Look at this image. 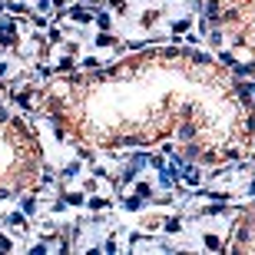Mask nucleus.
Masks as SVG:
<instances>
[{
	"label": "nucleus",
	"instance_id": "1",
	"mask_svg": "<svg viewBox=\"0 0 255 255\" xmlns=\"http://www.w3.org/2000/svg\"><path fill=\"white\" fill-rule=\"evenodd\" d=\"M40 110L66 139L93 152L172 142L196 166H229L255 142V106L209 53L152 47L103 70L53 76Z\"/></svg>",
	"mask_w": 255,
	"mask_h": 255
},
{
	"label": "nucleus",
	"instance_id": "2",
	"mask_svg": "<svg viewBox=\"0 0 255 255\" xmlns=\"http://www.w3.org/2000/svg\"><path fill=\"white\" fill-rule=\"evenodd\" d=\"M43 182V149L20 116L0 106V199L33 192Z\"/></svg>",
	"mask_w": 255,
	"mask_h": 255
},
{
	"label": "nucleus",
	"instance_id": "3",
	"mask_svg": "<svg viewBox=\"0 0 255 255\" xmlns=\"http://www.w3.org/2000/svg\"><path fill=\"white\" fill-rule=\"evenodd\" d=\"M209 20L239 50L255 57V0H202Z\"/></svg>",
	"mask_w": 255,
	"mask_h": 255
},
{
	"label": "nucleus",
	"instance_id": "4",
	"mask_svg": "<svg viewBox=\"0 0 255 255\" xmlns=\"http://www.w3.org/2000/svg\"><path fill=\"white\" fill-rule=\"evenodd\" d=\"M229 252H255V202L239 212L229 232Z\"/></svg>",
	"mask_w": 255,
	"mask_h": 255
}]
</instances>
